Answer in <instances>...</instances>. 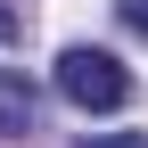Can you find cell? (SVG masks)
<instances>
[{
  "mask_svg": "<svg viewBox=\"0 0 148 148\" xmlns=\"http://www.w3.org/2000/svg\"><path fill=\"white\" fill-rule=\"evenodd\" d=\"M58 99L82 107V115H115V107L132 99V74H123V58L74 41V49H58Z\"/></svg>",
  "mask_w": 148,
  "mask_h": 148,
  "instance_id": "1",
  "label": "cell"
},
{
  "mask_svg": "<svg viewBox=\"0 0 148 148\" xmlns=\"http://www.w3.org/2000/svg\"><path fill=\"white\" fill-rule=\"evenodd\" d=\"M33 115H41V90H33L16 66H0V132H8V140L33 132Z\"/></svg>",
  "mask_w": 148,
  "mask_h": 148,
  "instance_id": "2",
  "label": "cell"
},
{
  "mask_svg": "<svg viewBox=\"0 0 148 148\" xmlns=\"http://www.w3.org/2000/svg\"><path fill=\"white\" fill-rule=\"evenodd\" d=\"M82 148H148V132H99V140H82Z\"/></svg>",
  "mask_w": 148,
  "mask_h": 148,
  "instance_id": "3",
  "label": "cell"
},
{
  "mask_svg": "<svg viewBox=\"0 0 148 148\" xmlns=\"http://www.w3.org/2000/svg\"><path fill=\"white\" fill-rule=\"evenodd\" d=\"M115 8H123V25H132L140 41H148V0H115Z\"/></svg>",
  "mask_w": 148,
  "mask_h": 148,
  "instance_id": "4",
  "label": "cell"
},
{
  "mask_svg": "<svg viewBox=\"0 0 148 148\" xmlns=\"http://www.w3.org/2000/svg\"><path fill=\"white\" fill-rule=\"evenodd\" d=\"M8 25H16V16H8V8H0V41H8Z\"/></svg>",
  "mask_w": 148,
  "mask_h": 148,
  "instance_id": "5",
  "label": "cell"
}]
</instances>
